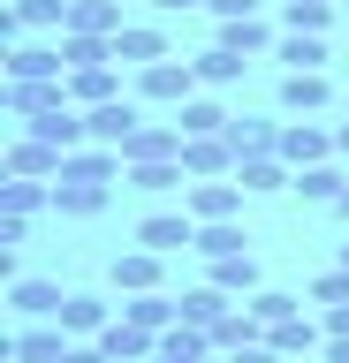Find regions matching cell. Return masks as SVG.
Segmentation results:
<instances>
[{
    "label": "cell",
    "instance_id": "cell-13",
    "mask_svg": "<svg viewBox=\"0 0 349 363\" xmlns=\"http://www.w3.org/2000/svg\"><path fill=\"white\" fill-rule=\"evenodd\" d=\"M114 61H122V68L167 61V30H160V23H122V30H114Z\"/></svg>",
    "mask_w": 349,
    "mask_h": 363
},
{
    "label": "cell",
    "instance_id": "cell-5",
    "mask_svg": "<svg viewBox=\"0 0 349 363\" xmlns=\"http://www.w3.org/2000/svg\"><path fill=\"white\" fill-rule=\"evenodd\" d=\"M0 106H8V121H38V113L69 106V76H53V84H0Z\"/></svg>",
    "mask_w": 349,
    "mask_h": 363
},
{
    "label": "cell",
    "instance_id": "cell-10",
    "mask_svg": "<svg viewBox=\"0 0 349 363\" xmlns=\"http://www.w3.org/2000/svg\"><path fill=\"white\" fill-rule=\"evenodd\" d=\"M326 106H334L326 68H289L281 76V113H326Z\"/></svg>",
    "mask_w": 349,
    "mask_h": 363
},
{
    "label": "cell",
    "instance_id": "cell-31",
    "mask_svg": "<svg viewBox=\"0 0 349 363\" xmlns=\"http://www.w3.org/2000/svg\"><path fill=\"white\" fill-rule=\"evenodd\" d=\"M190 68H198V84H205V91H220V84H235V76H243L251 61H243V53H228V45H205V53H198Z\"/></svg>",
    "mask_w": 349,
    "mask_h": 363
},
{
    "label": "cell",
    "instance_id": "cell-45",
    "mask_svg": "<svg viewBox=\"0 0 349 363\" xmlns=\"http://www.w3.org/2000/svg\"><path fill=\"white\" fill-rule=\"evenodd\" d=\"M342 265H349V242H342Z\"/></svg>",
    "mask_w": 349,
    "mask_h": 363
},
{
    "label": "cell",
    "instance_id": "cell-9",
    "mask_svg": "<svg viewBox=\"0 0 349 363\" xmlns=\"http://www.w3.org/2000/svg\"><path fill=\"white\" fill-rule=\"evenodd\" d=\"M23 30H53V38H61V30H69V0H8V16H0V38L16 45Z\"/></svg>",
    "mask_w": 349,
    "mask_h": 363
},
{
    "label": "cell",
    "instance_id": "cell-42",
    "mask_svg": "<svg viewBox=\"0 0 349 363\" xmlns=\"http://www.w3.org/2000/svg\"><path fill=\"white\" fill-rule=\"evenodd\" d=\"M152 8H167V16H183V8H205V0H152Z\"/></svg>",
    "mask_w": 349,
    "mask_h": 363
},
{
    "label": "cell",
    "instance_id": "cell-18",
    "mask_svg": "<svg viewBox=\"0 0 349 363\" xmlns=\"http://www.w3.org/2000/svg\"><path fill=\"white\" fill-rule=\"evenodd\" d=\"M213 45H228V53H243V61H258V53H274V23H266V16H235V23H220V38H213Z\"/></svg>",
    "mask_w": 349,
    "mask_h": 363
},
{
    "label": "cell",
    "instance_id": "cell-16",
    "mask_svg": "<svg viewBox=\"0 0 349 363\" xmlns=\"http://www.w3.org/2000/svg\"><path fill=\"white\" fill-rule=\"evenodd\" d=\"M160 265H167V257H160V250H122V257H114V265H107V280H114V288L122 295H144V288H160Z\"/></svg>",
    "mask_w": 349,
    "mask_h": 363
},
{
    "label": "cell",
    "instance_id": "cell-14",
    "mask_svg": "<svg viewBox=\"0 0 349 363\" xmlns=\"http://www.w3.org/2000/svg\"><path fill=\"white\" fill-rule=\"evenodd\" d=\"M183 167H190V182H220V174H235V144L228 136H183Z\"/></svg>",
    "mask_w": 349,
    "mask_h": 363
},
{
    "label": "cell",
    "instance_id": "cell-25",
    "mask_svg": "<svg viewBox=\"0 0 349 363\" xmlns=\"http://www.w3.org/2000/svg\"><path fill=\"white\" fill-rule=\"evenodd\" d=\"M342 189H349V174L334 167V159H319V167H296V197H304V204H326V212H334V204H342Z\"/></svg>",
    "mask_w": 349,
    "mask_h": 363
},
{
    "label": "cell",
    "instance_id": "cell-41",
    "mask_svg": "<svg viewBox=\"0 0 349 363\" xmlns=\"http://www.w3.org/2000/svg\"><path fill=\"white\" fill-rule=\"evenodd\" d=\"M69 363H114V356H107L99 340H76V348H69Z\"/></svg>",
    "mask_w": 349,
    "mask_h": 363
},
{
    "label": "cell",
    "instance_id": "cell-38",
    "mask_svg": "<svg viewBox=\"0 0 349 363\" xmlns=\"http://www.w3.org/2000/svg\"><path fill=\"white\" fill-rule=\"evenodd\" d=\"M220 363H289V356H281L274 340H243V348H235V356H220Z\"/></svg>",
    "mask_w": 349,
    "mask_h": 363
},
{
    "label": "cell",
    "instance_id": "cell-37",
    "mask_svg": "<svg viewBox=\"0 0 349 363\" xmlns=\"http://www.w3.org/2000/svg\"><path fill=\"white\" fill-rule=\"evenodd\" d=\"M311 303H326V311H334V303H349V265L319 272V280H311Z\"/></svg>",
    "mask_w": 349,
    "mask_h": 363
},
{
    "label": "cell",
    "instance_id": "cell-35",
    "mask_svg": "<svg viewBox=\"0 0 349 363\" xmlns=\"http://www.w3.org/2000/svg\"><path fill=\"white\" fill-rule=\"evenodd\" d=\"M61 53H69V68H107V61H114V38H84V30H61Z\"/></svg>",
    "mask_w": 349,
    "mask_h": 363
},
{
    "label": "cell",
    "instance_id": "cell-15",
    "mask_svg": "<svg viewBox=\"0 0 349 363\" xmlns=\"http://www.w3.org/2000/svg\"><path fill=\"white\" fill-rule=\"evenodd\" d=\"M114 204V182H53V212L61 220H99Z\"/></svg>",
    "mask_w": 349,
    "mask_h": 363
},
{
    "label": "cell",
    "instance_id": "cell-21",
    "mask_svg": "<svg viewBox=\"0 0 349 363\" xmlns=\"http://www.w3.org/2000/svg\"><path fill=\"white\" fill-rule=\"evenodd\" d=\"M220 136L235 144V159H266V152H281V121H258V113H235Z\"/></svg>",
    "mask_w": 349,
    "mask_h": 363
},
{
    "label": "cell",
    "instance_id": "cell-20",
    "mask_svg": "<svg viewBox=\"0 0 349 363\" xmlns=\"http://www.w3.org/2000/svg\"><path fill=\"white\" fill-rule=\"evenodd\" d=\"M53 318L69 325V340H99L107 325H114V303H99V295H69V303H61Z\"/></svg>",
    "mask_w": 349,
    "mask_h": 363
},
{
    "label": "cell",
    "instance_id": "cell-28",
    "mask_svg": "<svg viewBox=\"0 0 349 363\" xmlns=\"http://www.w3.org/2000/svg\"><path fill=\"white\" fill-rule=\"evenodd\" d=\"M69 99L76 106H107V99H122V68H69Z\"/></svg>",
    "mask_w": 349,
    "mask_h": 363
},
{
    "label": "cell",
    "instance_id": "cell-27",
    "mask_svg": "<svg viewBox=\"0 0 349 363\" xmlns=\"http://www.w3.org/2000/svg\"><path fill=\"white\" fill-rule=\"evenodd\" d=\"M53 204V182H31V174H8L0 182V212H16V220H38Z\"/></svg>",
    "mask_w": 349,
    "mask_h": 363
},
{
    "label": "cell",
    "instance_id": "cell-33",
    "mask_svg": "<svg viewBox=\"0 0 349 363\" xmlns=\"http://www.w3.org/2000/svg\"><path fill=\"white\" fill-rule=\"evenodd\" d=\"M228 250H251V235L235 220H205L198 227V257H228Z\"/></svg>",
    "mask_w": 349,
    "mask_h": 363
},
{
    "label": "cell",
    "instance_id": "cell-23",
    "mask_svg": "<svg viewBox=\"0 0 349 363\" xmlns=\"http://www.w3.org/2000/svg\"><path fill=\"white\" fill-rule=\"evenodd\" d=\"M152 363H220V348H213V333H198V325H175V333H160Z\"/></svg>",
    "mask_w": 349,
    "mask_h": 363
},
{
    "label": "cell",
    "instance_id": "cell-7",
    "mask_svg": "<svg viewBox=\"0 0 349 363\" xmlns=\"http://www.w3.org/2000/svg\"><path fill=\"white\" fill-rule=\"evenodd\" d=\"M183 212H190L198 227H205V220H235V212H243V182H235V174L190 182V189H183Z\"/></svg>",
    "mask_w": 349,
    "mask_h": 363
},
{
    "label": "cell",
    "instance_id": "cell-39",
    "mask_svg": "<svg viewBox=\"0 0 349 363\" xmlns=\"http://www.w3.org/2000/svg\"><path fill=\"white\" fill-rule=\"evenodd\" d=\"M205 8H213L220 23H235V16H258V0H205Z\"/></svg>",
    "mask_w": 349,
    "mask_h": 363
},
{
    "label": "cell",
    "instance_id": "cell-2",
    "mask_svg": "<svg viewBox=\"0 0 349 363\" xmlns=\"http://www.w3.org/2000/svg\"><path fill=\"white\" fill-rule=\"evenodd\" d=\"M190 91H205V84H198V68L175 61V53L152 61V68H137V99H144V106H183Z\"/></svg>",
    "mask_w": 349,
    "mask_h": 363
},
{
    "label": "cell",
    "instance_id": "cell-11",
    "mask_svg": "<svg viewBox=\"0 0 349 363\" xmlns=\"http://www.w3.org/2000/svg\"><path fill=\"white\" fill-rule=\"evenodd\" d=\"M235 182H243V197H281V189H296V167L281 152L266 159H235Z\"/></svg>",
    "mask_w": 349,
    "mask_h": 363
},
{
    "label": "cell",
    "instance_id": "cell-1",
    "mask_svg": "<svg viewBox=\"0 0 349 363\" xmlns=\"http://www.w3.org/2000/svg\"><path fill=\"white\" fill-rule=\"evenodd\" d=\"M0 76H8V84H53V76H69V53H61V38H53V45L16 38L8 61H0Z\"/></svg>",
    "mask_w": 349,
    "mask_h": 363
},
{
    "label": "cell",
    "instance_id": "cell-32",
    "mask_svg": "<svg viewBox=\"0 0 349 363\" xmlns=\"http://www.w3.org/2000/svg\"><path fill=\"white\" fill-rule=\"evenodd\" d=\"M289 68H326V30H281V45H274Z\"/></svg>",
    "mask_w": 349,
    "mask_h": 363
},
{
    "label": "cell",
    "instance_id": "cell-36",
    "mask_svg": "<svg viewBox=\"0 0 349 363\" xmlns=\"http://www.w3.org/2000/svg\"><path fill=\"white\" fill-rule=\"evenodd\" d=\"M334 0H281V30H326Z\"/></svg>",
    "mask_w": 349,
    "mask_h": 363
},
{
    "label": "cell",
    "instance_id": "cell-8",
    "mask_svg": "<svg viewBox=\"0 0 349 363\" xmlns=\"http://www.w3.org/2000/svg\"><path fill=\"white\" fill-rule=\"evenodd\" d=\"M137 242L160 250V257H183V250H198V220H190V212H144Z\"/></svg>",
    "mask_w": 349,
    "mask_h": 363
},
{
    "label": "cell",
    "instance_id": "cell-22",
    "mask_svg": "<svg viewBox=\"0 0 349 363\" xmlns=\"http://www.w3.org/2000/svg\"><path fill=\"white\" fill-rule=\"evenodd\" d=\"M99 348H107L114 363H152V348H160V333H144V325H129V318L114 311V325L99 333Z\"/></svg>",
    "mask_w": 349,
    "mask_h": 363
},
{
    "label": "cell",
    "instance_id": "cell-4",
    "mask_svg": "<svg viewBox=\"0 0 349 363\" xmlns=\"http://www.w3.org/2000/svg\"><path fill=\"white\" fill-rule=\"evenodd\" d=\"M281 159H289V167H319V159H334V129L311 121V113H289V121H281Z\"/></svg>",
    "mask_w": 349,
    "mask_h": 363
},
{
    "label": "cell",
    "instance_id": "cell-29",
    "mask_svg": "<svg viewBox=\"0 0 349 363\" xmlns=\"http://www.w3.org/2000/svg\"><path fill=\"white\" fill-rule=\"evenodd\" d=\"M122 0H69V30H84V38H114L122 30Z\"/></svg>",
    "mask_w": 349,
    "mask_h": 363
},
{
    "label": "cell",
    "instance_id": "cell-44",
    "mask_svg": "<svg viewBox=\"0 0 349 363\" xmlns=\"http://www.w3.org/2000/svg\"><path fill=\"white\" fill-rule=\"evenodd\" d=\"M334 220H349V189H342V204H334Z\"/></svg>",
    "mask_w": 349,
    "mask_h": 363
},
{
    "label": "cell",
    "instance_id": "cell-43",
    "mask_svg": "<svg viewBox=\"0 0 349 363\" xmlns=\"http://www.w3.org/2000/svg\"><path fill=\"white\" fill-rule=\"evenodd\" d=\"M334 152H342V159H349V121H342V129H334Z\"/></svg>",
    "mask_w": 349,
    "mask_h": 363
},
{
    "label": "cell",
    "instance_id": "cell-26",
    "mask_svg": "<svg viewBox=\"0 0 349 363\" xmlns=\"http://www.w3.org/2000/svg\"><path fill=\"white\" fill-rule=\"evenodd\" d=\"M228 311H235L228 288H213V280H205V288H183V325H198V333H213Z\"/></svg>",
    "mask_w": 349,
    "mask_h": 363
},
{
    "label": "cell",
    "instance_id": "cell-3",
    "mask_svg": "<svg viewBox=\"0 0 349 363\" xmlns=\"http://www.w3.org/2000/svg\"><path fill=\"white\" fill-rule=\"evenodd\" d=\"M69 348H76V340H69L61 318H53V325H46V318H23V333H8V356H16V363H69Z\"/></svg>",
    "mask_w": 349,
    "mask_h": 363
},
{
    "label": "cell",
    "instance_id": "cell-19",
    "mask_svg": "<svg viewBox=\"0 0 349 363\" xmlns=\"http://www.w3.org/2000/svg\"><path fill=\"white\" fill-rule=\"evenodd\" d=\"M122 159H129V167H144V159H183V129H175V121H144V129L122 144Z\"/></svg>",
    "mask_w": 349,
    "mask_h": 363
},
{
    "label": "cell",
    "instance_id": "cell-17",
    "mask_svg": "<svg viewBox=\"0 0 349 363\" xmlns=\"http://www.w3.org/2000/svg\"><path fill=\"white\" fill-rule=\"evenodd\" d=\"M61 303H69L61 280H31V272H23V280H8V311H16V318H53Z\"/></svg>",
    "mask_w": 349,
    "mask_h": 363
},
{
    "label": "cell",
    "instance_id": "cell-34",
    "mask_svg": "<svg viewBox=\"0 0 349 363\" xmlns=\"http://www.w3.org/2000/svg\"><path fill=\"white\" fill-rule=\"evenodd\" d=\"M296 311H304V295H289V288H258V295H251V318L266 325V333H274L281 318H296Z\"/></svg>",
    "mask_w": 349,
    "mask_h": 363
},
{
    "label": "cell",
    "instance_id": "cell-24",
    "mask_svg": "<svg viewBox=\"0 0 349 363\" xmlns=\"http://www.w3.org/2000/svg\"><path fill=\"white\" fill-rule=\"evenodd\" d=\"M228 121H235V113L220 106V99H205V91H190L183 106H175V129H183V136H220Z\"/></svg>",
    "mask_w": 349,
    "mask_h": 363
},
{
    "label": "cell",
    "instance_id": "cell-6",
    "mask_svg": "<svg viewBox=\"0 0 349 363\" xmlns=\"http://www.w3.org/2000/svg\"><path fill=\"white\" fill-rule=\"evenodd\" d=\"M61 144H46L38 129H23V136H8V174H31V182H61Z\"/></svg>",
    "mask_w": 349,
    "mask_h": 363
},
{
    "label": "cell",
    "instance_id": "cell-30",
    "mask_svg": "<svg viewBox=\"0 0 349 363\" xmlns=\"http://www.w3.org/2000/svg\"><path fill=\"white\" fill-rule=\"evenodd\" d=\"M266 340H274L281 356H319V348H326V325H311V318L296 311V318H281V325H274Z\"/></svg>",
    "mask_w": 349,
    "mask_h": 363
},
{
    "label": "cell",
    "instance_id": "cell-40",
    "mask_svg": "<svg viewBox=\"0 0 349 363\" xmlns=\"http://www.w3.org/2000/svg\"><path fill=\"white\" fill-rule=\"evenodd\" d=\"M319 325H326V340H349V303H334V311H326Z\"/></svg>",
    "mask_w": 349,
    "mask_h": 363
},
{
    "label": "cell",
    "instance_id": "cell-12",
    "mask_svg": "<svg viewBox=\"0 0 349 363\" xmlns=\"http://www.w3.org/2000/svg\"><path fill=\"white\" fill-rule=\"evenodd\" d=\"M205 280H213V288H228L235 303H251V295L266 288V280H258V257H251V250H228V257H205Z\"/></svg>",
    "mask_w": 349,
    "mask_h": 363
}]
</instances>
